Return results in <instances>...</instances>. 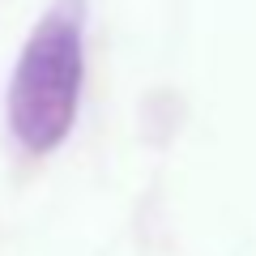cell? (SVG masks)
Segmentation results:
<instances>
[{"label":"cell","mask_w":256,"mask_h":256,"mask_svg":"<svg viewBox=\"0 0 256 256\" xmlns=\"http://www.w3.org/2000/svg\"><path fill=\"white\" fill-rule=\"evenodd\" d=\"M82 86V22L73 0H60L30 34L9 86V124L34 154L56 150L77 116Z\"/></svg>","instance_id":"obj_1"}]
</instances>
